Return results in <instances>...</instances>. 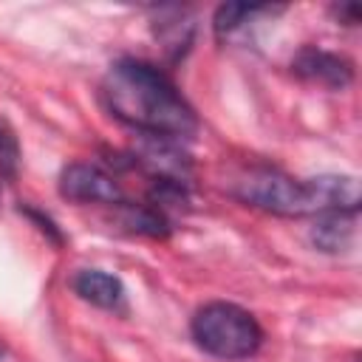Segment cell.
<instances>
[{"label": "cell", "mask_w": 362, "mask_h": 362, "mask_svg": "<svg viewBox=\"0 0 362 362\" xmlns=\"http://www.w3.org/2000/svg\"><path fill=\"white\" fill-rule=\"evenodd\" d=\"M102 99L107 110L136 127L139 133L187 139L198 130V116L181 90L156 65L122 57L102 79Z\"/></svg>", "instance_id": "cell-1"}, {"label": "cell", "mask_w": 362, "mask_h": 362, "mask_svg": "<svg viewBox=\"0 0 362 362\" xmlns=\"http://www.w3.org/2000/svg\"><path fill=\"white\" fill-rule=\"evenodd\" d=\"M235 195L243 204L266 209L283 218H305L322 212H348L356 215L362 195L359 181L354 175H314V178H291L274 167H255L249 170Z\"/></svg>", "instance_id": "cell-2"}, {"label": "cell", "mask_w": 362, "mask_h": 362, "mask_svg": "<svg viewBox=\"0 0 362 362\" xmlns=\"http://www.w3.org/2000/svg\"><path fill=\"white\" fill-rule=\"evenodd\" d=\"M195 345L218 359H246L263 342L260 322L235 303H206L189 322Z\"/></svg>", "instance_id": "cell-3"}, {"label": "cell", "mask_w": 362, "mask_h": 362, "mask_svg": "<svg viewBox=\"0 0 362 362\" xmlns=\"http://www.w3.org/2000/svg\"><path fill=\"white\" fill-rule=\"evenodd\" d=\"M59 195L82 204H124L122 187L96 164H68L59 173Z\"/></svg>", "instance_id": "cell-4"}, {"label": "cell", "mask_w": 362, "mask_h": 362, "mask_svg": "<svg viewBox=\"0 0 362 362\" xmlns=\"http://www.w3.org/2000/svg\"><path fill=\"white\" fill-rule=\"evenodd\" d=\"M130 156H133V164H141L144 170H150L153 178H167V181L187 184L189 170H192V161L181 150L178 139H167V136L141 133Z\"/></svg>", "instance_id": "cell-5"}, {"label": "cell", "mask_w": 362, "mask_h": 362, "mask_svg": "<svg viewBox=\"0 0 362 362\" xmlns=\"http://www.w3.org/2000/svg\"><path fill=\"white\" fill-rule=\"evenodd\" d=\"M291 71L300 79L317 82V85L331 88V90H345L354 82V65L345 57L322 51V48H314V45H305V48H300L294 54Z\"/></svg>", "instance_id": "cell-6"}, {"label": "cell", "mask_w": 362, "mask_h": 362, "mask_svg": "<svg viewBox=\"0 0 362 362\" xmlns=\"http://www.w3.org/2000/svg\"><path fill=\"white\" fill-rule=\"evenodd\" d=\"M153 37L164 48L170 62H181L195 40V17L189 8L181 6H161L158 17L153 20Z\"/></svg>", "instance_id": "cell-7"}, {"label": "cell", "mask_w": 362, "mask_h": 362, "mask_svg": "<svg viewBox=\"0 0 362 362\" xmlns=\"http://www.w3.org/2000/svg\"><path fill=\"white\" fill-rule=\"evenodd\" d=\"M354 218L356 215H348V212H322L314 218L308 240L314 243V249H320L325 255L348 252V246L354 240Z\"/></svg>", "instance_id": "cell-8"}, {"label": "cell", "mask_w": 362, "mask_h": 362, "mask_svg": "<svg viewBox=\"0 0 362 362\" xmlns=\"http://www.w3.org/2000/svg\"><path fill=\"white\" fill-rule=\"evenodd\" d=\"M71 286H74V291L85 303H90L96 308H116L122 303V294H124L122 280L107 274V272H102V269H82V272H76Z\"/></svg>", "instance_id": "cell-9"}, {"label": "cell", "mask_w": 362, "mask_h": 362, "mask_svg": "<svg viewBox=\"0 0 362 362\" xmlns=\"http://www.w3.org/2000/svg\"><path fill=\"white\" fill-rule=\"evenodd\" d=\"M124 209V226H130L139 235L150 238H167L170 235V218L156 209L153 204H119Z\"/></svg>", "instance_id": "cell-10"}, {"label": "cell", "mask_w": 362, "mask_h": 362, "mask_svg": "<svg viewBox=\"0 0 362 362\" xmlns=\"http://www.w3.org/2000/svg\"><path fill=\"white\" fill-rule=\"evenodd\" d=\"M269 6H255V3H221L215 8V17H212V28L218 37L235 31L246 17H252L255 11H266Z\"/></svg>", "instance_id": "cell-11"}, {"label": "cell", "mask_w": 362, "mask_h": 362, "mask_svg": "<svg viewBox=\"0 0 362 362\" xmlns=\"http://www.w3.org/2000/svg\"><path fill=\"white\" fill-rule=\"evenodd\" d=\"M20 164V144L14 130L0 119V173L3 175H14Z\"/></svg>", "instance_id": "cell-12"}, {"label": "cell", "mask_w": 362, "mask_h": 362, "mask_svg": "<svg viewBox=\"0 0 362 362\" xmlns=\"http://www.w3.org/2000/svg\"><path fill=\"white\" fill-rule=\"evenodd\" d=\"M17 209H20V212H23L25 218H31V221L37 223V229H40V232H42V235H45V238H48L51 243H57V246H62V243H65V238H62L59 226H57V223H54V221H51L48 215H42L40 209H34V206H25V204H20Z\"/></svg>", "instance_id": "cell-13"}, {"label": "cell", "mask_w": 362, "mask_h": 362, "mask_svg": "<svg viewBox=\"0 0 362 362\" xmlns=\"http://www.w3.org/2000/svg\"><path fill=\"white\" fill-rule=\"evenodd\" d=\"M331 14H334L342 25H356L362 11H359L356 3H334V6H331Z\"/></svg>", "instance_id": "cell-14"}, {"label": "cell", "mask_w": 362, "mask_h": 362, "mask_svg": "<svg viewBox=\"0 0 362 362\" xmlns=\"http://www.w3.org/2000/svg\"><path fill=\"white\" fill-rule=\"evenodd\" d=\"M0 356H3V348H0Z\"/></svg>", "instance_id": "cell-15"}]
</instances>
